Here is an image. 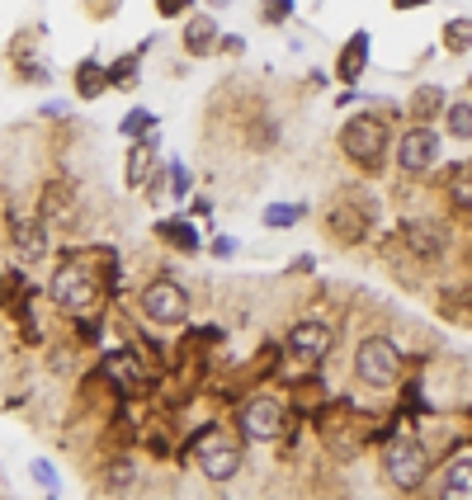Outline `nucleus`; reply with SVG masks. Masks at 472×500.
Instances as JSON below:
<instances>
[{
    "instance_id": "f257e3e1",
    "label": "nucleus",
    "mask_w": 472,
    "mask_h": 500,
    "mask_svg": "<svg viewBox=\"0 0 472 500\" xmlns=\"http://www.w3.org/2000/svg\"><path fill=\"white\" fill-rule=\"evenodd\" d=\"M341 151L359 171H383L387 161V123L378 114H350L341 123Z\"/></svg>"
},
{
    "instance_id": "f03ea898",
    "label": "nucleus",
    "mask_w": 472,
    "mask_h": 500,
    "mask_svg": "<svg viewBox=\"0 0 472 500\" xmlns=\"http://www.w3.org/2000/svg\"><path fill=\"white\" fill-rule=\"evenodd\" d=\"M354 378L364 387H373V392L397 387V378H402V349L387 336H364L354 345Z\"/></svg>"
},
{
    "instance_id": "7ed1b4c3",
    "label": "nucleus",
    "mask_w": 472,
    "mask_h": 500,
    "mask_svg": "<svg viewBox=\"0 0 472 500\" xmlns=\"http://www.w3.org/2000/svg\"><path fill=\"white\" fill-rule=\"evenodd\" d=\"M47 297L58 302L67 317H86L100 302V284H95L90 265H80V260L58 265V269H52V284H47Z\"/></svg>"
},
{
    "instance_id": "20e7f679",
    "label": "nucleus",
    "mask_w": 472,
    "mask_h": 500,
    "mask_svg": "<svg viewBox=\"0 0 472 500\" xmlns=\"http://www.w3.org/2000/svg\"><path fill=\"white\" fill-rule=\"evenodd\" d=\"M383 472H387V482H393L397 491H421L425 486V472H430V453H425V443L421 439H393L383 449Z\"/></svg>"
},
{
    "instance_id": "39448f33",
    "label": "nucleus",
    "mask_w": 472,
    "mask_h": 500,
    "mask_svg": "<svg viewBox=\"0 0 472 500\" xmlns=\"http://www.w3.org/2000/svg\"><path fill=\"white\" fill-rule=\"evenodd\" d=\"M137 302H142V317H147L152 326H184L189 312H194L189 288L175 284V279H152Z\"/></svg>"
},
{
    "instance_id": "423d86ee",
    "label": "nucleus",
    "mask_w": 472,
    "mask_h": 500,
    "mask_svg": "<svg viewBox=\"0 0 472 500\" xmlns=\"http://www.w3.org/2000/svg\"><path fill=\"white\" fill-rule=\"evenodd\" d=\"M194 463H199V472L208 482H232L241 472V463H246V449H241V439L204 434L199 443H194Z\"/></svg>"
},
{
    "instance_id": "0eeeda50",
    "label": "nucleus",
    "mask_w": 472,
    "mask_h": 500,
    "mask_svg": "<svg viewBox=\"0 0 472 500\" xmlns=\"http://www.w3.org/2000/svg\"><path fill=\"white\" fill-rule=\"evenodd\" d=\"M439 147H444V137L430 128V123H415L397 137V165L406 175H425L430 165L439 161Z\"/></svg>"
},
{
    "instance_id": "6e6552de",
    "label": "nucleus",
    "mask_w": 472,
    "mask_h": 500,
    "mask_svg": "<svg viewBox=\"0 0 472 500\" xmlns=\"http://www.w3.org/2000/svg\"><path fill=\"white\" fill-rule=\"evenodd\" d=\"M284 354H288V364H298V369L326 364V354H330V326H321V321H298V326L288 330V340H284Z\"/></svg>"
},
{
    "instance_id": "1a4fd4ad",
    "label": "nucleus",
    "mask_w": 472,
    "mask_h": 500,
    "mask_svg": "<svg viewBox=\"0 0 472 500\" xmlns=\"http://www.w3.org/2000/svg\"><path fill=\"white\" fill-rule=\"evenodd\" d=\"M236 425H241V434L251 439V443H269V439H279V434H284V406L260 392V397H251V401L241 406Z\"/></svg>"
},
{
    "instance_id": "9d476101",
    "label": "nucleus",
    "mask_w": 472,
    "mask_h": 500,
    "mask_svg": "<svg viewBox=\"0 0 472 500\" xmlns=\"http://www.w3.org/2000/svg\"><path fill=\"white\" fill-rule=\"evenodd\" d=\"M217 38H222V29H217V19L208 10H194L189 19H180V52L189 62L217 57Z\"/></svg>"
},
{
    "instance_id": "9b49d317",
    "label": "nucleus",
    "mask_w": 472,
    "mask_h": 500,
    "mask_svg": "<svg viewBox=\"0 0 472 500\" xmlns=\"http://www.w3.org/2000/svg\"><path fill=\"white\" fill-rule=\"evenodd\" d=\"M369 52H373L369 29H354L341 43V52H336V80H341V86H359V76L369 71Z\"/></svg>"
},
{
    "instance_id": "f8f14e48",
    "label": "nucleus",
    "mask_w": 472,
    "mask_h": 500,
    "mask_svg": "<svg viewBox=\"0 0 472 500\" xmlns=\"http://www.w3.org/2000/svg\"><path fill=\"white\" fill-rule=\"evenodd\" d=\"M10 241H15V255L24 265H38L47 255V222L43 217H15Z\"/></svg>"
},
{
    "instance_id": "ddd939ff",
    "label": "nucleus",
    "mask_w": 472,
    "mask_h": 500,
    "mask_svg": "<svg viewBox=\"0 0 472 500\" xmlns=\"http://www.w3.org/2000/svg\"><path fill=\"white\" fill-rule=\"evenodd\" d=\"M71 86H76V99H100L104 90H109V71H104V62L100 57H80L76 62V71H71Z\"/></svg>"
},
{
    "instance_id": "4468645a",
    "label": "nucleus",
    "mask_w": 472,
    "mask_h": 500,
    "mask_svg": "<svg viewBox=\"0 0 472 500\" xmlns=\"http://www.w3.org/2000/svg\"><path fill=\"white\" fill-rule=\"evenodd\" d=\"M142 57H147V43L109 62V67H104V71H109V90H137V86H142Z\"/></svg>"
},
{
    "instance_id": "2eb2a0df",
    "label": "nucleus",
    "mask_w": 472,
    "mask_h": 500,
    "mask_svg": "<svg viewBox=\"0 0 472 500\" xmlns=\"http://www.w3.org/2000/svg\"><path fill=\"white\" fill-rule=\"evenodd\" d=\"M156 236L165 241V245H175L180 255H194L204 241H199V227H194V217H165V222H156Z\"/></svg>"
},
{
    "instance_id": "dca6fc26",
    "label": "nucleus",
    "mask_w": 472,
    "mask_h": 500,
    "mask_svg": "<svg viewBox=\"0 0 472 500\" xmlns=\"http://www.w3.org/2000/svg\"><path fill=\"white\" fill-rule=\"evenodd\" d=\"M152 156H156V132L137 137V142L128 147V171H123L128 189H142V184H147V165H152Z\"/></svg>"
},
{
    "instance_id": "f3484780",
    "label": "nucleus",
    "mask_w": 472,
    "mask_h": 500,
    "mask_svg": "<svg viewBox=\"0 0 472 500\" xmlns=\"http://www.w3.org/2000/svg\"><path fill=\"white\" fill-rule=\"evenodd\" d=\"M406 245L415 250V255L435 260L444 250V227H439V222H406Z\"/></svg>"
},
{
    "instance_id": "a211bd4d",
    "label": "nucleus",
    "mask_w": 472,
    "mask_h": 500,
    "mask_svg": "<svg viewBox=\"0 0 472 500\" xmlns=\"http://www.w3.org/2000/svg\"><path fill=\"white\" fill-rule=\"evenodd\" d=\"M326 232H330V241L354 245V241H364V217H359V213H350V208H330V217H326Z\"/></svg>"
},
{
    "instance_id": "6ab92c4d",
    "label": "nucleus",
    "mask_w": 472,
    "mask_h": 500,
    "mask_svg": "<svg viewBox=\"0 0 472 500\" xmlns=\"http://www.w3.org/2000/svg\"><path fill=\"white\" fill-rule=\"evenodd\" d=\"M109 378H114L119 387H123V392L132 397V392H142V387H147V369L142 364H137V359L132 354H119V359H109Z\"/></svg>"
},
{
    "instance_id": "aec40b11",
    "label": "nucleus",
    "mask_w": 472,
    "mask_h": 500,
    "mask_svg": "<svg viewBox=\"0 0 472 500\" xmlns=\"http://www.w3.org/2000/svg\"><path fill=\"white\" fill-rule=\"evenodd\" d=\"M439 500H472V463H454L439 477Z\"/></svg>"
},
{
    "instance_id": "412c9836",
    "label": "nucleus",
    "mask_w": 472,
    "mask_h": 500,
    "mask_svg": "<svg viewBox=\"0 0 472 500\" xmlns=\"http://www.w3.org/2000/svg\"><path fill=\"white\" fill-rule=\"evenodd\" d=\"M444 128H449L454 142H472V99L444 104Z\"/></svg>"
},
{
    "instance_id": "4be33fe9",
    "label": "nucleus",
    "mask_w": 472,
    "mask_h": 500,
    "mask_svg": "<svg viewBox=\"0 0 472 500\" xmlns=\"http://www.w3.org/2000/svg\"><path fill=\"white\" fill-rule=\"evenodd\" d=\"M444 104H449V95H444L439 86H421L411 95V114H415V123H430L435 114H444Z\"/></svg>"
},
{
    "instance_id": "5701e85b",
    "label": "nucleus",
    "mask_w": 472,
    "mask_h": 500,
    "mask_svg": "<svg viewBox=\"0 0 472 500\" xmlns=\"http://www.w3.org/2000/svg\"><path fill=\"white\" fill-rule=\"evenodd\" d=\"M302 217H308V203H269L260 213V222H265L269 232H288L293 222H302Z\"/></svg>"
},
{
    "instance_id": "b1692460",
    "label": "nucleus",
    "mask_w": 472,
    "mask_h": 500,
    "mask_svg": "<svg viewBox=\"0 0 472 500\" xmlns=\"http://www.w3.org/2000/svg\"><path fill=\"white\" fill-rule=\"evenodd\" d=\"M444 52H454V57H463V52H472V19L458 15L444 24Z\"/></svg>"
},
{
    "instance_id": "393cba45",
    "label": "nucleus",
    "mask_w": 472,
    "mask_h": 500,
    "mask_svg": "<svg viewBox=\"0 0 472 500\" xmlns=\"http://www.w3.org/2000/svg\"><path fill=\"white\" fill-rule=\"evenodd\" d=\"M293 10H298V0H260L256 19L265 24V29H284V24L293 19Z\"/></svg>"
},
{
    "instance_id": "a878e982",
    "label": "nucleus",
    "mask_w": 472,
    "mask_h": 500,
    "mask_svg": "<svg viewBox=\"0 0 472 500\" xmlns=\"http://www.w3.org/2000/svg\"><path fill=\"white\" fill-rule=\"evenodd\" d=\"M156 132V114L152 109H128V114L119 119V137H128V142H137V137Z\"/></svg>"
},
{
    "instance_id": "bb28decb",
    "label": "nucleus",
    "mask_w": 472,
    "mask_h": 500,
    "mask_svg": "<svg viewBox=\"0 0 472 500\" xmlns=\"http://www.w3.org/2000/svg\"><path fill=\"white\" fill-rule=\"evenodd\" d=\"M165 184H171V189H165L171 199H189V193H194V175H189V165H184V161H171V165H165Z\"/></svg>"
},
{
    "instance_id": "cd10ccee",
    "label": "nucleus",
    "mask_w": 472,
    "mask_h": 500,
    "mask_svg": "<svg viewBox=\"0 0 472 500\" xmlns=\"http://www.w3.org/2000/svg\"><path fill=\"white\" fill-rule=\"evenodd\" d=\"M137 482V467H132V458H119L114 467H109V491L114 495H128V486Z\"/></svg>"
},
{
    "instance_id": "c85d7f7f",
    "label": "nucleus",
    "mask_w": 472,
    "mask_h": 500,
    "mask_svg": "<svg viewBox=\"0 0 472 500\" xmlns=\"http://www.w3.org/2000/svg\"><path fill=\"white\" fill-rule=\"evenodd\" d=\"M449 203H454L458 213H472V171L454 175V184H449Z\"/></svg>"
},
{
    "instance_id": "c756f323",
    "label": "nucleus",
    "mask_w": 472,
    "mask_h": 500,
    "mask_svg": "<svg viewBox=\"0 0 472 500\" xmlns=\"http://www.w3.org/2000/svg\"><path fill=\"white\" fill-rule=\"evenodd\" d=\"M194 10H199V0H156V15H161V19H175V24L189 19Z\"/></svg>"
},
{
    "instance_id": "7c9ffc66",
    "label": "nucleus",
    "mask_w": 472,
    "mask_h": 500,
    "mask_svg": "<svg viewBox=\"0 0 472 500\" xmlns=\"http://www.w3.org/2000/svg\"><path fill=\"white\" fill-rule=\"evenodd\" d=\"M29 472H34V482H43L47 491H58V467H52V463L34 458V463H29Z\"/></svg>"
},
{
    "instance_id": "2f4dec72",
    "label": "nucleus",
    "mask_w": 472,
    "mask_h": 500,
    "mask_svg": "<svg viewBox=\"0 0 472 500\" xmlns=\"http://www.w3.org/2000/svg\"><path fill=\"white\" fill-rule=\"evenodd\" d=\"M208 255L232 260V255H236V236H213V241H208Z\"/></svg>"
},
{
    "instance_id": "473e14b6",
    "label": "nucleus",
    "mask_w": 472,
    "mask_h": 500,
    "mask_svg": "<svg viewBox=\"0 0 472 500\" xmlns=\"http://www.w3.org/2000/svg\"><path fill=\"white\" fill-rule=\"evenodd\" d=\"M217 52H227V57H241V52H246V38H241V34H222V38H217Z\"/></svg>"
},
{
    "instance_id": "72a5a7b5",
    "label": "nucleus",
    "mask_w": 472,
    "mask_h": 500,
    "mask_svg": "<svg viewBox=\"0 0 472 500\" xmlns=\"http://www.w3.org/2000/svg\"><path fill=\"white\" fill-rule=\"evenodd\" d=\"M288 269H293V274H312V269H317V260H312V255H293V265H288Z\"/></svg>"
},
{
    "instance_id": "f704fd0d",
    "label": "nucleus",
    "mask_w": 472,
    "mask_h": 500,
    "mask_svg": "<svg viewBox=\"0 0 472 500\" xmlns=\"http://www.w3.org/2000/svg\"><path fill=\"white\" fill-rule=\"evenodd\" d=\"M393 5H397V10H425L430 0H393Z\"/></svg>"
},
{
    "instance_id": "c9c22d12",
    "label": "nucleus",
    "mask_w": 472,
    "mask_h": 500,
    "mask_svg": "<svg viewBox=\"0 0 472 500\" xmlns=\"http://www.w3.org/2000/svg\"><path fill=\"white\" fill-rule=\"evenodd\" d=\"M208 5V15H217V10H232V0H204Z\"/></svg>"
}]
</instances>
